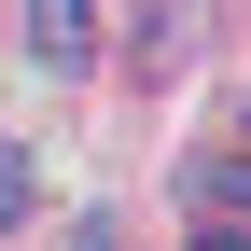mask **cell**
Returning <instances> with one entry per match:
<instances>
[{"mask_svg": "<svg viewBox=\"0 0 251 251\" xmlns=\"http://www.w3.org/2000/svg\"><path fill=\"white\" fill-rule=\"evenodd\" d=\"M28 56H42V70H84V56H98V14H84V0H42V14H28Z\"/></svg>", "mask_w": 251, "mask_h": 251, "instance_id": "1", "label": "cell"}, {"mask_svg": "<svg viewBox=\"0 0 251 251\" xmlns=\"http://www.w3.org/2000/svg\"><path fill=\"white\" fill-rule=\"evenodd\" d=\"M28 209H42V181H28V153H14V140H0V237H14V224H28Z\"/></svg>", "mask_w": 251, "mask_h": 251, "instance_id": "2", "label": "cell"}, {"mask_svg": "<svg viewBox=\"0 0 251 251\" xmlns=\"http://www.w3.org/2000/svg\"><path fill=\"white\" fill-rule=\"evenodd\" d=\"M70 251H126V224H112V209H84V224H70Z\"/></svg>", "mask_w": 251, "mask_h": 251, "instance_id": "3", "label": "cell"}, {"mask_svg": "<svg viewBox=\"0 0 251 251\" xmlns=\"http://www.w3.org/2000/svg\"><path fill=\"white\" fill-rule=\"evenodd\" d=\"M181 251H251V237H237V224H196V237H181Z\"/></svg>", "mask_w": 251, "mask_h": 251, "instance_id": "4", "label": "cell"}]
</instances>
